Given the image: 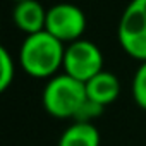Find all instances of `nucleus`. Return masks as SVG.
<instances>
[{
	"label": "nucleus",
	"mask_w": 146,
	"mask_h": 146,
	"mask_svg": "<svg viewBox=\"0 0 146 146\" xmlns=\"http://www.w3.org/2000/svg\"><path fill=\"white\" fill-rule=\"evenodd\" d=\"M65 46L48 31L28 35L19 48V65L35 79H52L64 67Z\"/></svg>",
	"instance_id": "1"
},
{
	"label": "nucleus",
	"mask_w": 146,
	"mask_h": 146,
	"mask_svg": "<svg viewBox=\"0 0 146 146\" xmlns=\"http://www.w3.org/2000/svg\"><path fill=\"white\" fill-rule=\"evenodd\" d=\"M86 100L84 83L70 78L65 72L48 79L41 95V103L46 113L55 119H74Z\"/></svg>",
	"instance_id": "2"
},
{
	"label": "nucleus",
	"mask_w": 146,
	"mask_h": 146,
	"mask_svg": "<svg viewBox=\"0 0 146 146\" xmlns=\"http://www.w3.org/2000/svg\"><path fill=\"white\" fill-rule=\"evenodd\" d=\"M117 38L129 57L146 62V0H131L127 4L119 21Z\"/></svg>",
	"instance_id": "3"
},
{
	"label": "nucleus",
	"mask_w": 146,
	"mask_h": 146,
	"mask_svg": "<svg viewBox=\"0 0 146 146\" xmlns=\"http://www.w3.org/2000/svg\"><path fill=\"white\" fill-rule=\"evenodd\" d=\"M62 69L70 78L86 84L91 78L103 70V53L98 45L81 38L65 46Z\"/></svg>",
	"instance_id": "4"
},
{
	"label": "nucleus",
	"mask_w": 146,
	"mask_h": 146,
	"mask_svg": "<svg viewBox=\"0 0 146 146\" xmlns=\"http://www.w3.org/2000/svg\"><path fill=\"white\" fill-rule=\"evenodd\" d=\"M45 31H48L62 43L78 41L86 31V16L83 9L74 4H55L46 12Z\"/></svg>",
	"instance_id": "5"
},
{
	"label": "nucleus",
	"mask_w": 146,
	"mask_h": 146,
	"mask_svg": "<svg viewBox=\"0 0 146 146\" xmlns=\"http://www.w3.org/2000/svg\"><path fill=\"white\" fill-rule=\"evenodd\" d=\"M46 9L38 0H23L14 5L12 19L14 24L28 36L40 31H45L46 26Z\"/></svg>",
	"instance_id": "6"
},
{
	"label": "nucleus",
	"mask_w": 146,
	"mask_h": 146,
	"mask_svg": "<svg viewBox=\"0 0 146 146\" xmlns=\"http://www.w3.org/2000/svg\"><path fill=\"white\" fill-rule=\"evenodd\" d=\"M84 86H86L88 100L102 107L112 105L120 95V81L113 72H108V70H102L100 74L91 78Z\"/></svg>",
	"instance_id": "7"
},
{
	"label": "nucleus",
	"mask_w": 146,
	"mask_h": 146,
	"mask_svg": "<svg viewBox=\"0 0 146 146\" xmlns=\"http://www.w3.org/2000/svg\"><path fill=\"white\" fill-rule=\"evenodd\" d=\"M58 146H100V131L95 124L74 122L62 132Z\"/></svg>",
	"instance_id": "8"
},
{
	"label": "nucleus",
	"mask_w": 146,
	"mask_h": 146,
	"mask_svg": "<svg viewBox=\"0 0 146 146\" xmlns=\"http://www.w3.org/2000/svg\"><path fill=\"white\" fill-rule=\"evenodd\" d=\"M16 78V64L5 46L0 48V91H7Z\"/></svg>",
	"instance_id": "9"
},
{
	"label": "nucleus",
	"mask_w": 146,
	"mask_h": 146,
	"mask_svg": "<svg viewBox=\"0 0 146 146\" xmlns=\"http://www.w3.org/2000/svg\"><path fill=\"white\" fill-rule=\"evenodd\" d=\"M132 98L136 102V105L143 110H146V62H141L139 67L134 72L132 78Z\"/></svg>",
	"instance_id": "10"
},
{
	"label": "nucleus",
	"mask_w": 146,
	"mask_h": 146,
	"mask_svg": "<svg viewBox=\"0 0 146 146\" xmlns=\"http://www.w3.org/2000/svg\"><path fill=\"white\" fill-rule=\"evenodd\" d=\"M103 110H105V107H102V105H98L91 100H86L83 103V107L79 108V112L76 113L74 122H90V124H93V119H98L103 113Z\"/></svg>",
	"instance_id": "11"
},
{
	"label": "nucleus",
	"mask_w": 146,
	"mask_h": 146,
	"mask_svg": "<svg viewBox=\"0 0 146 146\" xmlns=\"http://www.w3.org/2000/svg\"><path fill=\"white\" fill-rule=\"evenodd\" d=\"M12 2H16V4H17V2H23V0H12Z\"/></svg>",
	"instance_id": "12"
}]
</instances>
